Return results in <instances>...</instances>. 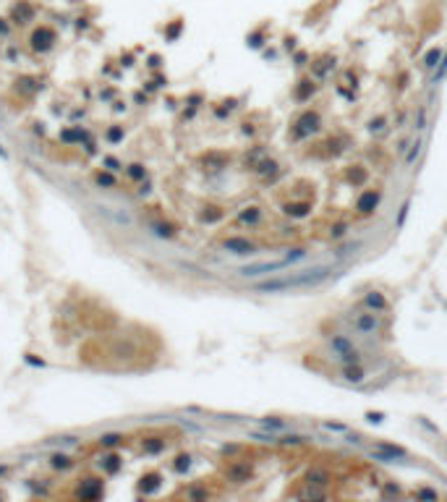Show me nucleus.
Segmentation results:
<instances>
[{
	"mask_svg": "<svg viewBox=\"0 0 447 502\" xmlns=\"http://www.w3.org/2000/svg\"><path fill=\"white\" fill-rule=\"evenodd\" d=\"M330 275H332V264L312 267L306 272H293V275H285V277H272V280H264V283H256V293H285V291H293V288H316Z\"/></svg>",
	"mask_w": 447,
	"mask_h": 502,
	"instance_id": "1",
	"label": "nucleus"
},
{
	"mask_svg": "<svg viewBox=\"0 0 447 502\" xmlns=\"http://www.w3.org/2000/svg\"><path fill=\"white\" fill-rule=\"evenodd\" d=\"M322 126H324V120H322V115H319L316 110H301L298 115L293 118L288 139H291L293 144L306 141L309 136H316V134H319V131H322Z\"/></svg>",
	"mask_w": 447,
	"mask_h": 502,
	"instance_id": "2",
	"label": "nucleus"
},
{
	"mask_svg": "<svg viewBox=\"0 0 447 502\" xmlns=\"http://www.w3.org/2000/svg\"><path fill=\"white\" fill-rule=\"evenodd\" d=\"M348 322L353 324V330H358L363 335H374L382 330V319L377 317V311L371 309H363V311H353V314H348Z\"/></svg>",
	"mask_w": 447,
	"mask_h": 502,
	"instance_id": "3",
	"label": "nucleus"
},
{
	"mask_svg": "<svg viewBox=\"0 0 447 502\" xmlns=\"http://www.w3.org/2000/svg\"><path fill=\"white\" fill-rule=\"evenodd\" d=\"M382 204V191H377V188H363L358 194V199H356V215L358 217H371L377 209H380Z\"/></svg>",
	"mask_w": 447,
	"mask_h": 502,
	"instance_id": "4",
	"label": "nucleus"
},
{
	"mask_svg": "<svg viewBox=\"0 0 447 502\" xmlns=\"http://www.w3.org/2000/svg\"><path fill=\"white\" fill-rule=\"evenodd\" d=\"M285 267H291V262L285 259H272V262H256V264H246L238 270L241 277H259V275H269V272H283Z\"/></svg>",
	"mask_w": 447,
	"mask_h": 502,
	"instance_id": "5",
	"label": "nucleus"
},
{
	"mask_svg": "<svg viewBox=\"0 0 447 502\" xmlns=\"http://www.w3.org/2000/svg\"><path fill=\"white\" fill-rule=\"evenodd\" d=\"M223 249L228 251V254H236V256H246V254H256V251H259V246H256L254 241L244 238V235H230V238H225Z\"/></svg>",
	"mask_w": 447,
	"mask_h": 502,
	"instance_id": "6",
	"label": "nucleus"
},
{
	"mask_svg": "<svg viewBox=\"0 0 447 502\" xmlns=\"http://www.w3.org/2000/svg\"><path fill=\"white\" fill-rule=\"evenodd\" d=\"M374 447H377V453H374V458H377V460L398 463V460L408 458V450H405V447H400V445H392V442H377Z\"/></svg>",
	"mask_w": 447,
	"mask_h": 502,
	"instance_id": "7",
	"label": "nucleus"
},
{
	"mask_svg": "<svg viewBox=\"0 0 447 502\" xmlns=\"http://www.w3.org/2000/svg\"><path fill=\"white\" fill-rule=\"evenodd\" d=\"M301 484H309V486H322V489H327L332 484V474L327 468L322 466H312L304 471V476H301Z\"/></svg>",
	"mask_w": 447,
	"mask_h": 502,
	"instance_id": "8",
	"label": "nucleus"
},
{
	"mask_svg": "<svg viewBox=\"0 0 447 502\" xmlns=\"http://www.w3.org/2000/svg\"><path fill=\"white\" fill-rule=\"evenodd\" d=\"M366 181H369V170L363 165H348L343 170V183L353 186V188H363Z\"/></svg>",
	"mask_w": 447,
	"mask_h": 502,
	"instance_id": "9",
	"label": "nucleus"
},
{
	"mask_svg": "<svg viewBox=\"0 0 447 502\" xmlns=\"http://www.w3.org/2000/svg\"><path fill=\"white\" fill-rule=\"evenodd\" d=\"M366 369L361 366V364H340V379L348 385H361L366 382Z\"/></svg>",
	"mask_w": 447,
	"mask_h": 502,
	"instance_id": "10",
	"label": "nucleus"
},
{
	"mask_svg": "<svg viewBox=\"0 0 447 502\" xmlns=\"http://www.w3.org/2000/svg\"><path fill=\"white\" fill-rule=\"evenodd\" d=\"M361 306L380 314V311H390V301H387V296H384L382 291H369V293H363Z\"/></svg>",
	"mask_w": 447,
	"mask_h": 502,
	"instance_id": "11",
	"label": "nucleus"
},
{
	"mask_svg": "<svg viewBox=\"0 0 447 502\" xmlns=\"http://www.w3.org/2000/svg\"><path fill=\"white\" fill-rule=\"evenodd\" d=\"M228 479H230L233 484H246V481H251V479H254V466H251V463H246V460L233 463V466L228 468Z\"/></svg>",
	"mask_w": 447,
	"mask_h": 502,
	"instance_id": "12",
	"label": "nucleus"
},
{
	"mask_svg": "<svg viewBox=\"0 0 447 502\" xmlns=\"http://www.w3.org/2000/svg\"><path fill=\"white\" fill-rule=\"evenodd\" d=\"M316 79L312 76V79H301L298 84H295V89H293V100L298 102V105H304V102H309L312 97L316 94Z\"/></svg>",
	"mask_w": 447,
	"mask_h": 502,
	"instance_id": "13",
	"label": "nucleus"
},
{
	"mask_svg": "<svg viewBox=\"0 0 447 502\" xmlns=\"http://www.w3.org/2000/svg\"><path fill=\"white\" fill-rule=\"evenodd\" d=\"M251 170H254V173H256V176H259V178L275 181V178L280 176V162H277V160H272V157L267 155V157H262L259 162H256V165L251 167Z\"/></svg>",
	"mask_w": 447,
	"mask_h": 502,
	"instance_id": "14",
	"label": "nucleus"
},
{
	"mask_svg": "<svg viewBox=\"0 0 447 502\" xmlns=\"http://www.w3.org/2000/svg\"><path fill=\"white\" fill-rule=\"evenodd\" d=\"M280 212H283L285 217H291V220H304L312 215V202H285L283 207H280Z\"/></svg>",
	"mask_w": 447,
	"mask_h": 502,
	"instance_id": "15",
	"label": "nucleus"
},
{
	"mask_svg": "<svg viewBox=\"0 0 447 502\" xmlns=\"http://www.w3.org/2000/svg\"><path fill=\"white\" fill-rule=\"evenodd\" d=\"M348 141L345 136H330V139H324L319 147H322V157H337V155H343V152L348 149Z\"/></svg>",
	"mask_w": 447,
	"mask_h": 502,
	"instance_id": "16",
	"label": "nucleus"
},
{
	"mask_svg": "<svg viewBox=\"0 0 447 502\" xmlns=\"http://www.w3.org/2000/svg\"><path fill=\"white\" fill-rule=\"evenodd\" d=\"M262 217H264V212H262L259 204H248V207H244L238 212V223L246 225V228H256L262 223Z\"/></svg>",
	"mask_w": 447,
	"mask_h": 502,
	"instance_id": "17",
	"label": "nucleus"
},
{
	"mask_svg": "<svg viewBox=\"0 0 447 502\" xmlns=\"http://www.w3.org/2000/svg\"><path fill=\"white\" fill-rule=\"evenodd\" d=\"M309 66H312L314 79H316V81H322V79H327V73L337 66V58H335V55H324V58H316L314 63H309Z\"/></svg>",
	"mask_w": 447,
	"mask_h": 502,
	"instance_id": "18",
	"label": "nucleus"
},
{
	"mask_svg": "<svg viewBox=\"0 0 447 502\" xmlns=\"http://www.w3.org/2000/svg\"><path fill=\"white\" fill-rule=\"evenodd\" d=\"M330 348H332V353H335V356L348 353V351H356L353 340L345 338V335H330Z\"/></svg>",
	"mask_w": 447,
	"mask_h": 502,
	"instance_id": "19",
	"label": "nucleus"
},
{
	"mask_svg": "<svg viewBox=\"0 0 447 502\" xmlns=\"http://www.w3.org/2000/svg\"><path fill=\"white\" fill-rule=\"evenodd\" d=\"M442 47H431L424 52V58H421V66L426 68V71H437V66H439V60H442Z\"/></svg>",
	"mask_w": 447,
	"mask_h": 502,
	"instance_id": "20",
	"label": "nucleus"
},
{
	"mask_svg": "<svg viewBox=\"0 0 447 502\" xmlns=\"http://www.w3.org/2000/svg\"><path fill=\"white\" fill-rule=\"evenodd\" d=\"M309 442V437H304V434H277L275 437V445H280V447H304Z\"/></svg>",
	"mask_w": 447,
	"mask_h": 502,
	"instance_id": "21",
	"label": "nucleus"
},
{
	"mask_svg": "<svg viewBox=\"0 0 447 502\" xmlns=\"http://www.w3.org/2000/svg\"><path fill=\"white\" fill-rule=\"evenodd\" d=\"M259 424H262L267 432H272V434H280V432L285 429V421H283V418H277V416H264Z\"/></svg>",
	"mask_w": 447,
	"mask_h": 502,
	"instance_id": "22",
	"label": "nucleus"
},
{
	"mask_svg": "<svg viewBox=\"0 0 447 502\" xmlns=\"http://www.w3.org/2000/svg\"><path fill=\"white\" fill-rule=\"evenodd\" d=\"M387 123H390L387 115H374V118L369 120L366 131H369V134H374V136H377V134H384V131H387Z\"/></svg>",
	"mask_w": 447,
	"mask_h": 502,
	"instance_id": "23",
	"label": "nucleus"
},
{
	"mask_svg": "<svg viewBox=\"0 0 447 502\" xmlns=\"http://www.w3.org/2000/svg\"><path fill=\"white\" fill-rule=\"evenodd\" d=\"M262 157H267V149H264V147H254V149H248V152H246V157H244V165L248 167V170H251V167H254L256 162H259Z\"/></svg>",
	"mask_w": 447,
	"mask_h": 502,
	"instance_id": "24",
	"label": "nucleus"
},
{
	"mask_svg": "<svg viewBox=\"0 0 447 502\" xmlns=\"http://www.w3.org/2000/svg\"><path fill=\"white\" fill-rule=\"evenodd\" d=\"M223 217H225V212L220 209V207H207V209H204L201 215H199V220H201V223H207V225H212V223H220Z\"/></svg>",
	"mask_w": 447,
	"mask_h": 502,
	"instance_id": "25",
	"label": "nucleus"
},
{
	"mask_svg": "<svg viewBox=\"0 0 447 502\" xmlns=\"http://www.w3.org/2000/svg\"><path fill=\"white\" fill-rule=\"evenodd\" d=\"M160 489V474H147L141 479V492L149 494V492H157Z\"/></svg>",
	"mask_w": 447,
	"mask_h": 502,
	"instance_id": "26",
	"label": "nucleus"
},
{
	"mask_svg": "<svg viewBox=\"0 0 447 502\" xmlns=\"http://www.w3.org/2000/svg\"><path fill=\"white\" fill-rule=\"evenodd\" d=\"M421 147H424V141H421V139H416V141L408 144V152H405V165H413L416 160H419V155H421Z\"/></svg>",
	"mask_w": 447,
	"mask_h": 502,
	"instance_id": "27",
	"label": "nucleus"
},
{
	"mask_svg": "<svg viewBox=\"0 0 447 502\" xmlns=\"http://www.w3.org/2000/svg\"><path fill=\"white\" fill-rule=\"evenodd\" d=\"M301 497H312V500H324L327 497V492L322 489V486H309V484H304V489L298 492Z\"/></svg>",
	"mask_w": 447,
	"mask_h": 502,
	"instance_id": "28",
	"label": "nucleus"
},
{
	"mask_svg": "<svg viewBox=\"0 0 447 502\" xmlns=\"http://www.w3.org/2000/svg\"><path fill=\"white\" fill-rule=\"evenodd\" d=\"M50 42H52V34L47 32V29H42V32L34 34V47H37V50H47Z\"/></svg>",
	"mask_w": 447,
	"mask_h": 502,
	"instance_id": "29",
	"label": "nucleus"
},
{
	"mask_svg": "<svg viewBox=\"0 0 447 502\" xmlns=\"http://www.w3.org/2000/svg\"><path fill=\"white\" fill-rule=\"evenodd\" d=\"M162 450H165V439H160V437L144 439V453H162Z\"/></svg>",
	"mask_w": 447,
	"mask_h": 502,
	"instance_id": "30",
	"label": "nucleus"
},
{
	"mask_svg": "<svg viewBox=\"0 0 447 502\" xmlns=\"http://www.w3.org/2000/svg\"><path fill=\"white\" fill-rule=\"evenodd\" d=\"M188 468H191V455H188V453L178 455V458L173 460V471H178V474H186Z\"/></svg>",
	"mask_w": 447,
	"mask_h": 502,
	"instance_id": "31",
	"label": "nucleus"
},
{
	"mask_svg": "<svg viewBox=\"0 0 447 502\" xmlns=\"http://www.w3.org/2000/svg\"><path fill=\"white\" fill-rule=\"evenodd\" d=\"M413 497L416 500H439V492L431 489V486H419V489H413Z\"/></svg>",
	"mask_w": 447,
	"mask_h": 502,
	"instance_id": "32",
	"label": "nucleus"
},
{
	"mask_svg": "<svg viewBox=\"0 0 447 502\" xmlns=\"http://www.w3.org/2000/svg\"><path fill=\"white\" fill-rule=\"evenodd\" d=\"M348 228H351V225H348L345 220H343V223H335V225L330 228V238H332V241H337V238H345V235H348Z\"/></svg>",
	"mask_w": 447,
	"mask_h": 502,
	"instance_id": "33",
	"label": "nucleus"
},
{
	"mask_svg": "<svg viewBox=\"0 0 447 502\" xmlns=\"http://www.w3.org/2000/svg\"><path fill=\"white\" fill-rule=\"evenodd\" d=\"M445 76H447V55H442V60H439L437 71H434V76H431V84H439Z\"/></svg>",
	"mask_w": 447,
	"mask_h": 502,
	"instance_id": "34",
	"label": "nucleus"
},
{
	"mask_svg": "<svg viewBox=\"0 0 447 502\" xmlns=\"http://www.w3.org/2000/svg\"><path fill=\"white\" fill-rule=\"evenodd\" d=\"M408 209H411V202H403L398 207V217H395V228H403V223H405V217H408Z\"/></svg>",
	"mask_w": 447,
	"mask_h": 502,
	"instance_id": "35",
	"label": "nucleus"
},
{
	"mask_svg": "<svg viewBox=\"0 0 447 502\" xmlns=\"http://www.w3.org/2000/svg\"><path fill=\"white\" fill-rule=\"evenodd\" d=\"M335 359H337L340 364H361V353H358V351H348V353L335 356Z\"/></svg>",
	"mask_w": 447,
	"mask_h": 502,
	"instance_id": "36",
	"label": "nucleus"
},
{
	"mask_svg": "<svg viewBox=\"0 0 447 502\" xmlns=\"http://www.w3.org/2000/svg\"><path fill=\"white\" fill-rule=\"evenodd\" d=\"M322 427L330 429V432H337V434H348V432H351V429H348V424H340V421H324Z\"/></svg>",
	"mask_w": 447,
	"mask_h": 502,
	"instance_id": "37",
	"label": "nucleus"
},
{
	"mask_svg": "<svg viewBox=\"0 0 447 502\" xmlns=\"http://www.w3.org/2000/svg\"><path fill=\"white\" fill-rule=\"evenodd\" d=\"M309 60H312V55H309L306 50H295V52H293V63L298 66V68H301V66H309Z\"/></svg>",
	"mask_w": 447,
	"mask_h": 502,
	"instance_id": "38",
	"label": "nucleus"
},
{
	"mask_svg": "<svg viewBox=\"0 0 447 502\" xmlns=\"http://www.w3.org/2000/svg\"><path fill=\"white\" fill-rule=\"evenodd\" d=\"M248 47L256 50V47H264V32H254L248 34Z\"/></svg>",
	"mask_w": 447,
	"mask_h": 502,
	"instance_id": "39",
	"label": "nucleus"
},
{
	"mask_svg": "<svg viewBox=\"0 0 447 502\" xmlns=\"http://www.w3.org/2000/svg\"><path fill=\"white\" fill-rule=\"evenodd\" d=\"M79 494L87 497V500H94L97 494H100V484H89V486H84V489H79Z\"/></svg>",
	"mask_w": 447,
	"mask_h": 502,
	"instance_id": "40",
	"label": "nucleus"
},
{
	"mask_svg": "<svg viewBox=\"0 0 447 502\" xmlns=\"http://www.w3.org/2000/svg\"><path fill=\"white\" fill-rule=\"evenodd\" d=\"M363 418H366L369 424H382V421H384V413H382V411H366V413H363Z\"/></svg>",
	"mask_w": 447,
	"mask_h": 502,
	"instance_id": "41",
	"label": "nucleus"
},
{
	"mask_svg": "<svg viewBox=\"0 0 447 502\" xmlns=\"http://www.w3.org/2000/svg\"><path fill=\"white\" fill-rule=\"evenodd\" d=\"M416 128H419V131H424V128H426V108H419V110H416Z\"/></svg>",
	"mask_w": 447,
	"mask_h": 502,
	"instance_id": "42",
	"label": "nucleus"
},
{
	"mask_svg": "<svg viewBox=\"0 0 447 502\" xmlns=\"http://www.w3.org/2000/svg\"><path fill=\"white\" fill-rule=\"evenodd\" d=\"M382 494H384V497H398V494H400V486L390 481V484L382 486Z\"/></svg>",
	"mask_w": 447,
	"mask_h": 502,
	"instance_id": "43",
	"label": "nucleus"
},
{
	"mask_svg": "<svg viewBox=\"0 0 447 502\" xmlns=\"http://www.w3.org/2000/svg\"><path fill=\"white\" fill-rule=\"evenodd\" d=\"M207 494H209L207 489H201V486H194V489L188 492V497H196V500H201V497H207Z\"/></svg>",
	"mask_w": 447,
	"mask_h": 502,
	"instance_id": "44",
	"label": "nucleus"
},
{
	"mask_svg": "<svg viewBox=\"0 0 447 502\" xmlns=\"http://www.w3.org/2000/svg\"><path fill=\"white\" fill-rule=\"evenodd\" d=\"M128 173H131V178H144V167L141 165H131V170H128Z\"/></svg>",
	"mask_w": 447,
	"mask_h": 502,
	"instance_id": "45",
	"label": "nucleus"
},
{
	"mask_svg": "<svg viewBox=\"0 0 447 502\" xmlns=\"http://www.w3.org/2000/svg\"><path fill=\"white\" fill-rule=\"evenodd\" d=\"M178 34H180V21H178V24H173V26L168 29V40H176Z\"/></svg>",
	"mask_w": 447,
	"mask_h": 502,
	"instance_id": "46",
	"label": "nucleus"
},
{
	"mask_svg": "<svg viewBox=\"0 0 447 502\" xmlns=\"http://www.w3.org/2000/svg\"><path fill=\"white\" fill-rule=\"evenodd\" d=\"M118 466H120V463H118L115 455H112V458H108V463H105V468H108V471H118Z\"/></svg>",
	"mask_w": 447,
	"mask_h": 502,
	"instance_id": "47",
	"label": "nucleus"
},
{
	"mask_svg": "<svg viewBox=\"0 0 447 502\" xmlns=\"http://www.w3.org/2000/svg\"><path fill=\"white\" fill-rule=\"evenodd\" d=\"M102 445H108V447H110V445H118V437H115V434H108V437H102Z\"/></svg>",
	"mask_w": 447,
	"mask_h": 502,
	"instance_id": "48",
	"label": "nucleus"
},
{
	"mask_svg": "<svg viewBox=\"0 0 447 502\" xmlns=\"http://www.w3.org/2000/svg\"><path fill=\"white\" fill-rule=\"evenodd\" d=\"M419 421H421V427H426L429 432H437V427H434V424H429L426 418H419Z\"/></svg>",
	"mask_w": 447,
	"mask_h": 502,
	"instance_id": "49",
	"label": "nucleus"
},
{
	"mask_svg": "<svg viewBox=\"0 0 447 502\" xmlns=\"http://www.w3.org/2000/svg\"><path fill=\"white\" fill-rule=\"evenodd\" d=\"M285 47H288V50H295V37H288V40H285Z\"/></svg>",
	"mask_w": 447,
	"mask_h": 502,
	"instance_id": "50",
	"label": "nucleus"
},
{
	"mask_svg": "<svg viewBox=\"0 0 447 502\" xmlns=\"http://www.w3.org/2000/svg\"><path fill=\"white\" fill-rule=\"evenodd\" d=\"M405 123V113H398V118H395V126H403Z\"/></svg>",
	"mask_w": 447,
	"mask_h": 502,
	"instance_id": "51",
	"label": "nucleus"
},
{
	"mask_svg": "<svg viewBox=\"0 0 447 502\" xmlns=\"http://www.w3.org/2000/svg\"><path fill=\"white\" fill-rule=\"evenodd\" d=\"M52 463H55V466H60V468H66V466H68V460H66V458H55Z\"/></svg>",
	"mask_w": 447,
	"mask_h": 502,
	"instance_id": "52",
	"label": "nucleus"
},
{
	"mask_svg": "<svg viewBox=\"0 0 447 502\" xmlns=\"http://www.w3.org/2000/svg\"><path fill=\"white\" fill-rule=\"evenodd\" d=\"M0 157H5V149H3V147H0Z\"/></svg>",
	"mask_w": 447,
	"mask_h": 502,
	"instance_id": "53",
	"label": "nucleus"
}]
</instances>
